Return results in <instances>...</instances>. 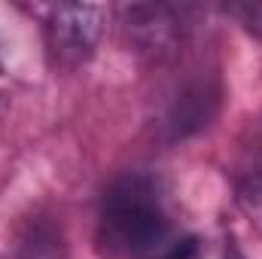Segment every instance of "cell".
<instances>
[{
  "label": "cell",
  "instance_id": "6da1fadb",
  "mask_svg": "<svg viewBox=\"0 0 262 259\" xmlns=\"http://www.w3.org/2000/svg\"><path fill=\"white\" fill-rule=\"evenodd\" d=\"M165 192L149 174L116 177L98 207V244L113 259H159L174 244Z\"/></svg>",
  "mask_w": 262,
  "mask_h": 259
},
{
  "label": "cell",
  "instance_id": "7a4b0ae2",
  "mask_svg": "<svg viewBox=\"0 0 262 259\" xmlns=\"http://www.w3.org/2000/svg\"><path fill=\"white\" fill-rule=\"evenodd\" d=\"M104 34V9L92 3L55 6L46 18V46L61 67H76L92 58Z\"/></svg>",
  "mask_w": 262,
  "mask_h": 259
},
{
  "label": "cell",
  "instance_id": "3957f363",
  "mask_svg": "<svg viewBox=\"0 0 262 259\" xmlns=\"http://www.w3.org/2000/svg\"><path fill=\"white\" fill-rule=\"evenodd\" d=\"M122 15H125L122 21L125 37L143 55L165 58L177 49L183 37V21H180L183 12L174 6H128Z\"/></svg>",
  "mask_w": 262,
  "mask_h": 259
},
{
  "label": "cell",
  "instance_id": "277c9868",
  "mask_svg": "<svg viewBox=\"0 0 262 259\" xmlns=\"http://www.w3.org/2000/svg\"><path fill=\"white\" fill-rule=\"evenodd\" d=\"M213 104H216V92H210L207 82H195V85L180 89V95L168 107V122H165L171 128V137H186L189 131L207 125Z\"/></svg>",
  "mask_w": 262,
  "mask_h": 259
},
{
  "label": "cell",
  "instance_id": "5b68a950",
  "mask_svg": "<svg viewBox=\"0 0 262 259\" xmlns=\"http://www.w3.org/2000/svg\"><path fill=\"white\" fill-rule=\"evenodd\" d=\"M18 259H61V235L52 226H31L21 235L18 244Z\"/></svg>",
  "mask_w": 262,
  "mask_h": 259
},
{
  "label": "cell",
  "instance_id": "8992f818",
  "mask_svg": "<svg viewBox=\"0 0 262 259\" xmlns=\"http://www.w3.org/2000/svg\"><path fill=\"white\" fill-rule=\"evenodd\" d=\"M229 15L241 18V25H244V28H247L250 34L262 37V3H244V6H229Z\"/></svg>",
  "mask_w": 262,
  "mask_h": 259
},
{
  "label": "cell",
  "instance_id": "52a82bcc",
  "mask_svg": "<svg viewBox=\"0 0 262 259\" xmlns=\"http://www.w3.org/2000/svg\"><path fill=\"white\" fill-rule=\"evenodd\" d=\"M241 201H244V207L262 223V174L250 177V180L241 186Z\"/></svg>",
  "mask_w": 262,
  "mask_h": 259
},
{
  "label": "cell",
  "instance_id": "ba28073f",
  "mask_svg": "<svg viewBox=\"0 0 262 259\" xmlns=\"http://www.w3.org/2000/svg\"><path fill=\"white\" fill-rule=\"evenodd\" d=\"M159 259H198V241L195 238H177Z\"/></svg>",
  "mask_w": 262,
  "mask_h": 259
},
{
  "label": "cell",
  "instance_id": "9c48e42d",
  "mask_svg": "<svg viewBox=\"0 0 262 259\" xmlns=\"http://www.w3.org/2000/svg\"><path fill=\"white\" fill-rule=\"evenodd\" d=\"M223 259H247V256H244L235 244H229V247H226V253H223Z\"/></svg>",
  "mask_w": 262,
  "mask_h": 259
}]
</instances>
